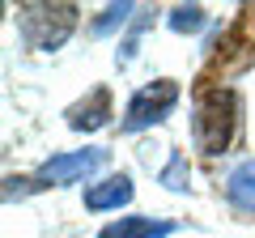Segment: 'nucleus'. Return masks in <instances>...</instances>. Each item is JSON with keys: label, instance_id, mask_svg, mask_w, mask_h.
I'll return each instance as SVG.
<instances>
[{"label": "nucleus", "instance_id": "f03ea898", "mask_svg": "<svg viewBox=\"0 0 255 238\" xmlns=\"http://www.w3.org/2000/svg\"><path fill=\"white\" fill-rule=\"evenodd\" d=\"M77 26L73 4H21L17 9V30L34 51H55Z\"/></svg>", "mask_w": 255, "mask_h": 238}, {"label": "nucleus", "instance_id": "0eeeda50", "mask_svg": "<svg viewBox=\"0 0 255 238\" xmlns=\"http://www.w3.org/2000/svg\"><path fill=\"white\" fill-rule=\"evenodd\" d=\"M226 196H230V204H234V209L255 213V157L238 162L234 170L226 174Z\"/></svg>", "mask_w": 255, "mask_h": 238}, {"label": "nucleus", "instance_id": "9d476101", "mask_svg": "<svg viewBox=\"0 0 255 238\" xmlns=\"http://www.w3.org/2000/svg\"><path fill=\"white\" fill-rule=\"evenodd\" d=\"M187 179H191V170H187V157L174 149L170 153V162H166V170L157 174V183H166L170 192H187Z\"/></svg>", "mask_w": 255, "mask_h": 238}, {"label": "nucleus", "instance_id": "20e7f679", "mask_svg": "<svg viewBox=\"0 0 255 238\" xmlns=\"http://www.w3.org/2000/svg\"><path fill=\"white\" fill-rule=\"evenodd\" d=\"M107 162V149H77V153H60L51 162L38 166L34 179H26L30 187H64V183H81L85 174H94Z\"/></svg>", "mask_w": 255, "mask_h": 238}, {"label": "nucleus", "instance_id": "7ed1b4c3", "mask_svg": "<svg viewBox=\"0 0 255 238\" xmlns=\"http://www.w3.org/2000/svg\"><path fill=\"white\" fill-rule=\"evenodd\" d=\"M174 107H179V85H174L170 77H162V81H153V85H145V90L132 94L128 115H124V132L153 128V123H162Z\"/></svg>", "mask_w": 255, "mask_h": 238}, {"label": "nucleus", "instance_id": "6e6552de", "mask_svg": "<svg viewBox=\"0 0 255 238\" xmlns=\"http://www.w3.org/2000/svg\"><path fill=\"white\" fill-rule=\"evenodd\" d=\"M170 221H153V217H119L111 226H102L98 238H166L170 234Z\"/></svg>", "mask_w": 255, "mask_h": 238}, {"label": "nucleus", "instance_id": "9b49d317", "mask_svg": "<svg viewBox=\"0 0 255 238\" xmlns=\"http://www.w3.org/2000/svg\"><path fill=\"white\" fill-rule=\"evenodd\" d=\"M132 13H136V4H111V9H102V17L94 21V34H111V30L124 26Z\"/></svg>", "mask_w": 255, "mask_h": 238}, {"label": "nucleus", "instance_id": "39448f33", "mask_svg": "<svg viewBox=\"0 0 255 238\" xmlns=\"http://www.w3.org/2000/svg\"><path fill=\"white\" fill-rule=\"evenodd\" d=\"M132 179L128 174H107L102 183H94L90 192H85V209L90 213H107V209H119V204H128L132 200Z\"/></svg>", "mask_w": 255, "mask_h": 238}, {"label": "nucleus", "instance_id": "423d86ee", "mask_svg": "<svg viewBox=\"0 0 255 238\" xmlns=\"http://www.w3.org/2000/svg\"><path fill=\"white\" fill-rule=\"evenodd\" d=\"M107 119H111V94L107 90H94L85 102L68 107V128L73 132H94V128H102Z\"/></svg>", "mask_w": 255, "mask_h": 238}, {"label": "nucleus", "instance_id": "f257e3e1", "mask_svg": "<svg viewBox=\"0 0 255 238\" xmlns=\"http://www.w3.org/2000/svg\"><path fill=\"white\" fill-rule=\"evenodd\" d=\"M238 111H243V102H238L234 90H221V85L200 90L196 119H191V136H196L200 153H209V157L226 153V145L234 140V128H238Z\"/></svg>", "mask_w": 255, "mask_h": 238}, {"label": "nucleus", "instance_id": "1a4fd4ad", "mask_svg": "<svg viewBox=\"0 0 255 238\" xmlns=\"http://www.w3.org/2000/svg\"><path fill=\"white\" fill-rule=\"evenodd\" d=\"M170 30L174 34H196V30L204 26V9L200 4H179V9H170Z\"/></svg>", "mask_w": 255, "mask_h": 238}]
</instances>
